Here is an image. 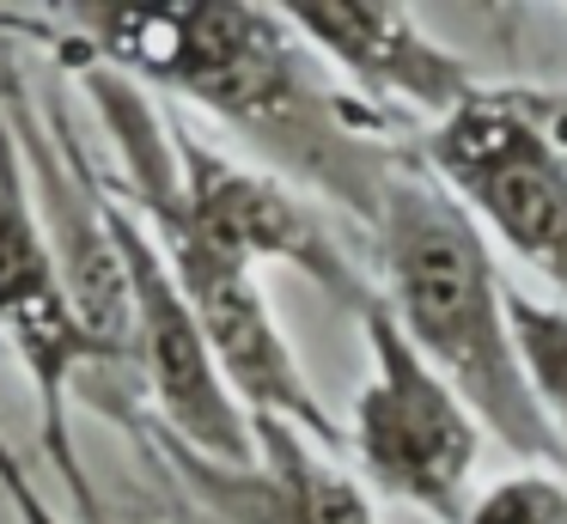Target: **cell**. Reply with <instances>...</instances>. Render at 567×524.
<instances>
[{"label": "cell", "instance_id": "6", "mask_svg": "<svg viewBox=\"0 0 567 524\" xmlns=\"http://www.w3.org/2000/svg\"><path fill=\"white\" fill-rule=\"evenodd\" d=\"M111 183V177H104ZM116 202V195H111ZM116 238L128 263V299H135V390L172 445L214 463H250V414L226 390L220 366L208 353L189 299L177 292L165 256L141 232V219L116 202Z\"/></svg>", "mask_w": 567, "mask_h": 524}, {"label": "cell", "instance_id": "8", "mask_svg": "<svg viewBox=\"0 0 567 524\" xmlns=\"http://www.w3.org/2000/svg\"><path fill=\"white\" fill-rule=\"evenodd\" d=\"M293 31L323 55V68L367 97L372 110H409V116L445 122L457 104L482 92L464 55L421 31V19L391 0H323V7H281Z\"/></svg>", "mask_w": 567, "mask_h": 524}, {"label": "cell", "instance_id": "13", "mask_svg": "<svg viewBox=\"0 0 567 524\" xmlns=\"http://www.w3.org/2000/svg\"><path fill=\"white\" fill-rule=\"evenodd\" d=\"M0 61H7V37H0Z\"/></svg>", "mask_w": 567, "mask_h": 524}, {"label": "cell", "instance_id": "12", "mask_svg": "<svg viewBox=\"0 0 567 524\" xmlns=\"http://www.w3.org/2000/svg\"><path fill=\"white\" fill-rule=\"evenodd\" d=\"M0 494H7V506H13L19 524H80V518H68V512L43 494V482L25 470V458L7 445V433H0Z\"/></svg>", "mask_w": 567, "mask_h": 524}, {"label": "cell", "instance_id": "5", "mask_svg": "<svg viewBox=\"0 0 567 524\" xmlns=\"http://www.w3.org/2000/svg\"><path fill=\"white\" fill-rule=\"evenodd\" d=\"M360 329H367V384L342 433L354 445L360 482L384 500L427 512L433 524H464L470 475L482 458V421L409 348L384 305H372Z\"/></svg>", "mask_w": 567, "mask_h": 524}, {"label": "cell", "instance_id": "11", "mask_svg": "<svg viewBox=\"0 0 567 524\" xmlns=\"http://www.w3.org/2000/svg\"><path fill=\"white\" fill-rule=\"evenodd\" d=\"M464 524H567V482L555 470L501 475L488 494L470 500Z\"/></svg>", "mask_w": 567, "mask_h": 524}, {"label": "cell", "instance_id": "3", "mask_svg": "<svg viewBox=\"0 0 567 524\" xmlns=\"http://www.w3.org/2000/svg\"><path fill=\"white\" fill-rule=\"evenodd\" d=\"M415 158L482 226V238H501L555 287V305H567V92L482 85L421 134Z\"/></svg>", "mask_w": 567, "mask_h": 524}, {"label": "cell", "instance_id": "10", "mask_svg": "<svg viewBox=\"0 0 567 524\" xmlns=\"http://www.w3.org/2000/svg\"><path fill=\"white\" fill-rule=\"evenodd\" d=\"M116 433L135 445V475H128V487L116 500H104V524H208L189 506L184 487L172 482V470L147 445V433H135V427H116Z\"/></svg>", "mask_w": 567, "mask_h": 524}, {"label": "cell", "instance_id": "1", "mask_svg": "<svg viewBox=\"0 0 567 524\" xmlns=\"http://www.w3.org/2000/svg\"><path fill=\"white\" fill-rule=\"evenodd\" d=\"M0 37L38 43L55 68H111L141 92H172L214 116L269 177L311 189L372 226L391 171L415 141H396L391 116L354 97L281 7L245 0H55L0 7Z\"/></svg>", "mask_w": 567, "mask_h": 524}, {"label": "cell", "instance_id": "4", "mask_svg": "<svg viewBox=\"0 0 567 524\" xmlns=\"http://www.w3.org/2000/svg\"><path fill=\"white\" fill-rule=\"evenodd\" d=\"M0 353L31 378L38 397V445L55 463L68 500H74L80 524H104V494L92 487L86 458H80L74 433H68V409L74 390L99 372L92 341L74 317L62 263L50 250L38 195H31L19 141L0 116Z\"/></svg>", "mask_w": 567, "mask_h": 524}, {"label": "cell", "instance_id": "7", "mask_svg": "<svg viewBox=\"0 0 567 524\" xmlns=\"http://www.w3.org/2000/svg\"><path fill=\"white\" fill-rule=\"evenodd\" d=\"M104 421L147 433L172 482L184 487L189 506L208 524H379L367 482L348 475L318 439H306L287 421L250 414V463H214L172 445L141 402H123Z\"/></svg>", "mask_w": 567, "mask_h": 524}, {"label": "cell", "instance_id": "9", "mask_svg": "<svg viewBox=\"0 0 567 524\" xmlns=\"http://www.w3.org/2000/svg\"><path fill=\"white\" fill-rule=\"evenodd\" d=\"M506 317H513V341H518V360H525V384L537 397V414L567 463V305L506 292Z\"/></svg>", "mask_w": 567, "mask_h": 524}, {"label": "cell", "instance_id": "2", "mask_svg": "<svg viewBox=\"0 0 567 524\" xmlns=\"http://www.w3.org/2000/svg\"><path fill=\"white\" fill-rule=\"evenodd\" d=\"M372 268H379V305L403 341L464 397V409L494 433L513 458L537 470H561L537 397L525 384V360L506 317V280L482 226L445 195L427 165L409 158L391 171L384 202L372 214Z\"/></svg>", "mask_w": 567, "mask_h": 524}]
</instances>
